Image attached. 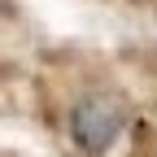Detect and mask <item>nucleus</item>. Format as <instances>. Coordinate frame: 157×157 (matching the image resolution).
<instances>
[{
	"mask_svg": "<svg viewBox=\"0 0 157 157\" xmlns=\"http://www.w3.org/2000/svg\"><path fill=\"white\" fill-rule=\"evenodd\" d=\"M131 127V105L118 87H83L66 105V140L74 157H109Z\"/></svg>",
	"mask_w": 157,
	"mask_h": 157,
	"instance_id": "f257e3e1",
	"label": "nucleus"
}]
</instances>
